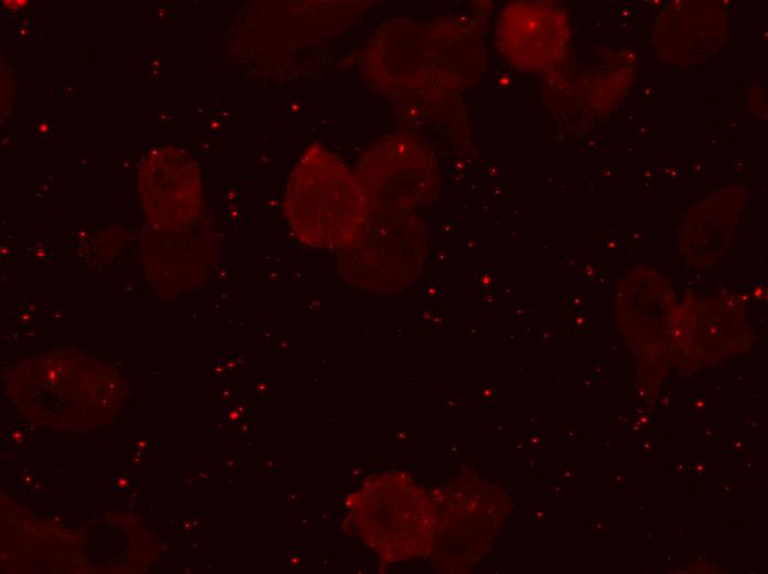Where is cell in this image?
I'll return each instance as SVG.
<instances>
[{
  "instance_id": "cell-3",
  "label": "cell",
  "mask_w": 768,
  "mask_h": 574,
  "mask_svg": "<svg viewBox=\"0 0 768 574\" xmlns=\"http://www.w3.org/2000/svg\"><path fill=\"white\" fill-rule=\"evenodd\" d=\"M350 502L359 535L388 562L431 552L435 507L431 497L408 476L388 471L371 477Z\"/></svg>"
},
{
  "instance_id": "cell-1",
  "label": "cell",
  "mask_w": 768,
  "mask_h": 574,
  "mask_svg": "<svg viewBox=\"0 0 768 574\" xmlns=\"http://www.w3.org/2000/svg\"><path fill=\"white\" fill-rule=\"evenodd\" d=\"M284 211L300 243L341 251L352 242L370 208L354 172L337 155L313 142L291 171Z\"/></svg>"
},
{
  "instance_id": "cell-5",
  "label": "cell",
  "mask_w": 768,
  "mask_h": 574,
  "mask_svg": "<svg viewBox=\"0 0 768 574\" xmlns=\"http://www.w3.org/2000/svg\"><path fill=\"white\" fill-rule=\"evenodd\" d=\"M354 174L370 210L414 211L438 194L434 156L423 142L402 134L371 147Z\"/></svg>"
},
{
  "instance_id": "cell-4",
  "label": "cell",
  "mask_w": 768,
  "mask_h": 574,
  "mask_svg": "<svg viewBox=\"0 0 768 574\" xmlns=\"http://www.w3.org/2000/svg\"><path fill=\"white\" fill-rule=\"evenodd\" d=\"M430 496L436 512L431 554L440 568L462 572L478 562L492 544L505 514L498 486L479 478H458Z\"/></svg>"
},
{
  "instance_id": "cell-2",
  "label": "cell",
  "mask_w": 768,
  "mask_h": 574,
  "mask_svg": "<svg viewBox=\"0 0 768 574\" xmlns=\"http://www.w3.org/2000/svg\"><path fill=\"white\" fill-rule=\"evenodd\" d=\"M427 232L414 211L370 210L352 242L339 251L341 277L374 294H398L419 277Z\"/></svg>"
}]
</instances>
